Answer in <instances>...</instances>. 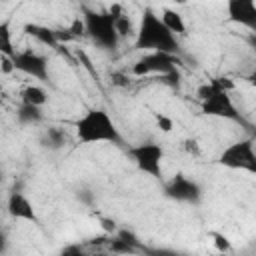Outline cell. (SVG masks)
<instances>
[{"label": "cell", "mask_w": 256, "mask_h": 256, "mask_svg": "<svg viewBox=\"0 0 256 256\" xmlns=\"http://www.w3.org/2000/svg\"><path fill=\"white\" fill-rule=\"evenodd\" d=\"M134 48L136 50H146V52H164V54L178 56L180 42L164 26V22L160 20V16L152 8H144L142 10L140 24L136 28Z\"/></svg>", "instance_id": "cell-1"}, {"label": "cell", "mask_w": 256, "mask_h": 256, "mask_svg": "<svg viewBox=\"0 0 256 256\" xmlns=\"http://www.w3.org/2000/svg\"><path fill=\"white\" fill-rule=\"evenodd\" d=\"M76 140L82 144H122V134L112 120L110 112L104 108H88L76 122H74Z\"/></svg>", "instance_id": "cell-2"}, {"label": "cell", "mask_w": 256, "mask_h": 256, "mask_svg": "<svg viewBox=\"0 0 256 256\" xmlns=\"http://www.w3.org/2000/svg\"><path fill=\"white\" fill-rule=\"evenodd\" d=\"M232 82L228 78H210L206 84L198 88V98H200V110L206 116L214 118H224V120H240V112L230 96Z\"/></svg>", "instance_id": "cell-3"}, {"label": "cell", "mask_w": 256, "mask_h": 256, "mask_svg": "<svg viewBox=\"0 0 256 256\" xmlns=\"http://www.w3.org/2000/svg\"><path fill=\"white\" fill-rule=\"evenodd\" d=\"M84 32L88 38L102 50H116L120 44V38L116 34L114 26V16L110 12H94V10H84L82 16Z\"/></svg>", "instance_id": "cell-4"}, {"label": "cell", "mask_w": 256, "mask_h": 256, "mask_svg": "<svg viewBox=\"0 0 256 256\" xmlns=\"http://www.w3.org/2000/svg\"><path fill=\"white\" fill-rule=\"evenodd\" d=\"M180 64L182 60L174 54H164V52H148L142 58H138L132 66L134 76H150V74H160L164 80L170 84H178L180 80Z\"/></svg>", "instance_id": "cell-5"}, {"label": "cell", "mask_w": 256, "mask_h": 256, "mask_svg": "<svg viewBox=\"0 0 256 256\" xmlns=\"http://www.w3.org/2000/svg\"><path fill=\"white\" fill-rule=\"evenodd\" d=\"M218 164H222L224 168L230 170H246V172H256V154H254V140L246 138V140H238L232 142L230 146H226L220 156H218Z\"/></svg>", "instance_id": "cell-6"}, {"label": "cell", "mask_w": 256, "mask_h": 256, "mask_svg": "<svg viewBox=\"0 0 256 256\" xmlns=\"http://www.w3.org/2000/svg\"><path fill=\"white\" fill-rule=\"evenodd\" d=\"M128 156L136 164L140 172L152 178L162 176V160H164V148L158 142H140L128 148Z\"/></svg>", "instance_id": "cell-7"}, {"label": "cell", "mask_w": 256, "mask_h": 256, "mask_svg": "<svg viewBox=\"0 0 256 256\" xmlns=\"http://www.w3.org/2000/svg\"><path fill=\"white\" fill-rule=\"evenodd\" d=\"M164 196L174 200V202H180V204H200L202 200V186L188 178L186 174L178 172L174 174L166 186H164Z\"/></svg>", "instance_id": "cell-8"}, {"label": "cell", "mask_w": 256, "mask_h": 256, "mask_svg": "<svg viewBox=\"0 0 256 256\" xmlns=\"http://www.w3.org/2000/svg\"><path fill=\"white\" fill-rule=\"evenodd\" d=\"M10 62H12V68L14 70H18L22 74H28V76H32L36 80L48 82L50 72H48V60H46V56H42V54H38L34 50H20V52H16L10 58Z\"/></svg>", "instance_id": "cell-9"}, {"label": "cell", "mask_w": 256, "mask_h": 256, "mask_svg": "<svg viewBox=\"0 0 256 256\" xmlns=\"http://www.w3.org/2000/svg\"><path fill=\"white\" fill-rule=\"evenodd\" d=\"M6 212L10 214V218L14 220H24V222H34L38 224V214H36V208L32 204V200L20 192V190H12L8 194V200H6Z\"/></svg>", "instance_id": "cell-10"}, {"label": "cell", "mask_w": 256, "mask_h": 256, "mask_svg": "<svg viewBox=\"0 0 256 256\" xmlns=\"http://www.w3.org/2000/svg\"><path fill=\"white\" fill-rule=\"evenodd\" d=\"M228 20L246 28H256V2L252 0H230L226 4Z\"/></svg>", "instance_id": "cell-11"}, {"label": "cell", "mask_w": 256, "mask_h": 256, "mask_svg": "<svg viewBox=\"0 0 256 256\" xmlns=\"http://www.w3.org/2000/svg\"><path fill=\"white\" fill-rule=\"evenodd\" d=\"M66 142H68V134L60 126H48L42 134V144L50 150H60L66 146Z\"/></svg>", "instance_id": "cell-12"}, {"label": "cell", "mask_w": 256, "mask_h": 256, "mask_svg": "<svg viewBox=\"0 0 256 256\" xmlns=\"http://www.w3.org/2000/svg\"><path fill=\"white\" fill-rule=\"evenodd\" d=\"M24 32L32 38H36L38 42L42 44H48V46H56L58 44V34L48 28V26H40V24H26L24 26Z\"/></svg>", "instance_id": "cell-13"}, {"label": "cell", "mask_w": 256, "mask_h": 256, "mask_svg": "<svg viewBox=\"0 0 256 256\" xmlns=\"http://www.w3.org/2000/svg\"><path fill=\"white\" fill-rule=\"evenodd\" d=\"M20 98H22V104H28V106H34V108H42L48 102V92L42 86L32 84V86H26L20 92Z\"/></svg>", "instance_id": "cell-14"}, {"label": "cell", "mask_w": 256, "mask_h": 256, "mask_svg": "<svg viewBox=\"0 0 256 256\" xmlns=\"http://www.w3.org/2000/svg\"><path fill=\"white\" fill-rule=\"evenodd\" d=\"M160 20L164 22V26H166L174 36H176V34H186V22H184V18H182L180 12L170 10V8H164Z\"/></svg>", "instance_id": "cell-15"}, {"label": "cell", "mask_w": 256, "mask_h": 256, "mask_svg": "<svg viewBox=\"0 0 256 256\" xmlns=\"http://www.w3.org/2000/svg\"><path fill=\"white\" fill-rule=\"evenodd\" d=\"M16 54L14 42H12V26L10 20L0 22V56L2 58H12Z\"/></svg>", "instance_id": "cell-16"}, {"label": "cell", "mask_w": 256, "mask_h": 256, "mask_svg": "<svg viewBox=\"0 0 256 256\" xmlns=\"http://www.w3.org/2000/svg\"><path fill=\"white\" fill-rule=\"evenodd\" d=\"M16 118L20 124L24 126H30V124H38L42 120V108H34V106H28V104H20L18 112H16Z\"/></svg>", "instance_id": "cell-17"}, {"label": "cell", "mask_w": 256, "mask_h": 256, "mask_svg": "<svg viewBox=\"0 0 256 256\" xmlns=\"http://www.w3.org/2000/svg\"><path fill=\"white\" fill-rule=\"evenodd\" d=\"M210 236L214 238L212 242H214V248H216L218 252H230V250H232V246H230V240H228L224 234H220V232H212Z\"/></svg>", "instance_id": "cell-18"}, {"label": "cell", "mask_w": 256, "mask_h": 256, "mask_svg": "<svg viewBox=\"0 0 256 256\" xmlns=\"http://www.w3.org/2000/svg\"><path fill=\"white\" fill-rule=\"evenodd\" d=\"M182 150H184L186 154H190V156H200V152H202L200 142H198L196 138H186V140L182 142Z\"/></svg>", "instance_id": "cell-19"}, {"label": "cell", "mask_w": 256, "mask_h": 256, "mask_svg": "<svg viewBox=\"0 0 256 256\" xmlns=\"http://www.w3.org/2000/svg\"><path fill=\"white\" fill-rule=\"evenodd\" d=\"M54 256H88L78 244H68V246H64L58 254H54Z\"/></svg>", "instance_id": "cell-20"}, {"label": "cell", "mask_w": 256, "mask_h": 256, "mask_svg": "<svg viewBox=\"0 0 256 256\" xmlns=\"http://www.w3.org/2000/svg\"><path fill=\"white\" fill-rule=\"evenodd\" d=\"M154 120H156V124H158V128H160L162 132H170V130L174 128V124H172V120H170L168 116H164V114H160V112H154Z\"/></svg>", "instance_id": "cell-21"}, {"label": "cell", "mask_w": 256, "mask_h": 256, "mask_svg": "<svg viewBox=\"0 0 256 256\" xmlns=\"http://www.w3.org/2000/svg\"><path fill=\"white\" fill-rule=\"evenodd\" d=\"M6 246H8V238H6L4 230H0V254L6 252Z\"/></svg>", "instance_id": "cell-22"}, {"label": "cell", "mask_w": 256, "mask_h": 256, "mask_svg": "<svg viewBox=\"0 0 256 256\" xmlns=\"http://www.w3.org/2000/svg\"><path fill=\"white\" fill-rule=\"evenodd\" d=\"M0 184H2V172H0Z\"/></svg>", "instance_id": "cell-23"}, {"label": "cell", "mask_w": 256, "mask_h": 256, "mask_svg": "<svg viewBox=\"0 0 256 256\" xmlns=\"http://www.w3.org/2000/svg\"><path fill=\"white\" fill-rule=\"evenodd\" d=\"M114 256H120V254H114Z\"/></svg>", "instance_id": "cell-24"}, {"label": "cell", "mask_w": 256, "mask_h": 256, "mask_svg": "<svg viewBox=\"0 0 256 256\" xmlns=\"http://www.w3.org/2000/svg\"><path fill=\"white\" fill-rule=\"evenodd\" d=\"M176 256H178V254H176Z\"/></svg>", "instance_id": "cell-25"}]
</instances>
